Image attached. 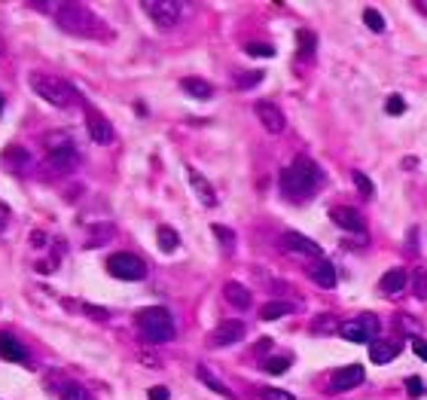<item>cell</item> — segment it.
Masks as SVG:
<instances>
[{
  "label": "cell",
  "instance_id": "38",
  "mask_svg": "<svg viewBox=\"0 0 427 400\" xmlns=\"http://www.w3.org/2000/svg\"><path fill=\"white\" fill-rule=\"evenodd\" d=\"M406 388H409V394H412V397L424 394V385H421V379H418V376H409V379H406Z\"/></svg>",
  "mask_w": 427,
  "mask_h": 400
},
{
  "label": "cell",
  "instance_id": "3",
  "mask_svg": "<svg viewBox=\"0 0 427 400\" xmlns=\"http://www.w3.org/2000/svg\"><path fill=\"white\" fill-rule=\"evenodd\" d=\"M28 86L34 89V95H40L43 101L52 107H61V110L76 104V89L64 80V77L46 74V70H31V74H28Z\"/></svg>",
  "mask_w": 427,
  "mask_h": 400
},
{
  "label": "cell",
  "instance_id": "29",
  "mask_svg": "<svg viewBox=\"0 0 427 400\" xmlns=\"http://www.w3.org/2000/svg\"><path fill=\"white\" fill-rule=\"evenodd\" d=\"M363 25H366L369 31L382 34L384 31V16H382L379 10H373V6H369V10H363Z\"/></svg>",
  "mask_w": 427,
  "mask_h": 400
},
{
  "label": "cell",
  "instance_id": "13",
  "mask_svg": "<svg viewBox=\"0 0 427 400\" xmlns=\"http://www.w3.org/2000/svg\"><path fill=\"white\" fill-rule=\"evenodd\" d=\"M281 245L287 248V251H293V254L315 257V260H320V257H324V251H320L317 241L305 239V235H299V232H284V235H281Z\"/></svg>",
  "mask_w": 427,
  "mask_h": 400
},
{
  "label": "cell",
  "instance_id": "7",
  "mask_svg": "<svg viewBox=\"0 0 427 400\" xmlns=\"http://www.w3.org/2000/svg\"><path fill=\"white\" fill-rule=\"evenodd\" d=\"M144 10L159 28H174L183 16V6L177 0H144Z\"/></svg>",
  "mask_w": 427,
  "mask_h": 400
},
{
  "label": "cell",
  "instance_id": "37",
  "mask_svg": "<svg viewBox=\"0 0 427 400\" xmlns=\"http://www.w3.org/2000/svg\"><path fill=\"white\" fill-rule=\"evenodd\" d=\"M403 110H406L403 98H400V95H390V98H388V113H390V117H400Z\"/></svg>",
  "mask_w": 427,
  "mask_h": 400
},
{
  "label": "cell",
  "instance_id": "42",
  "mask_svg": "<svg viewBox=\"0 0 427 400\" xmlns=\"http://www.w3.org/2000/svg\"><path fill=\"white\" fill-rule=\"evenodd\" d=\"M299 46H302V49H315V34H311V31H299Z\"/></svg>",
  "mask_w": 427,
  "mask_h": 400
},
{
  "label": "cell",
  "instance_id": "34",
  "mask_svg": "<svg viewBox=\"0 0 427 400\" xmlns=\"http://www.w3.org/2000/svg\"><path fill=\"white\" fill-rule=\"evenodd\" d=\"M260 397H262V400H296L293 394H290V391H284V388H262Z\"/></svg>",
  "mask_w": 427,
  "mask_h": 400
},
{
  "label": "cell",
  "instance_id": "27",
  "mask_svg": "<svg viewBox=\"0 0 427 400\" xmlns=\"http://www.w3.org/2000/svg\"><path fill=\"white\" fill-rule=\"evenodd\" d=\"M59 397H61V400H92L89 388H85V385H80V382H64L61 388H59Z\"/></svg>",
  "mask_w": 427,
  "mask_h": 400
},
{
  "label": "cell",
  "instance_id": "22",
  "mask_svg": "<svg viewBox=\"0 0 427 400\" xmlns=\"http://www.w3.org/2000/svg\"><path fill=\"white\" fill-rule=\"evenodd\" d=\"M397 354H400V346H397V342L375 339L373 346H369V358H373V363H390Z\"/></svg>",
  "mask_w": 427,
  "mask_h": 400
},
{
  "label": "cell",
  "instance_id": "6",
  "mask_svg": "<svg viewBox=\"0 0 427 400\" xmlns=\"http://www.w3.org/2000/svg\"><path fill=\"white\" fill-rule=\"evenodd\" d=\"M107 272L113 278H119V281H140V278L147 275V266L140 257L134 254H113L110 260H107Z\"/></svg>",
  "mask_w": 427,
  "mask_h": 400
},
{
  "label": "cell",
  "instance_id": "28",
  "mask_svg": "<svg viewBox=\"0 0 427 400\" xmlns=\"http://www.w3.org/2000/svg\"><path fill=\"white\" fill-rule=\"evenodd\" d=\"M211 232L217 235V241H220V248H223V251H232V248H235V232L229 230V226L214 223V226H211Z\"/></svg>",
  "mask_w": 427,
  "mask_h": 400
},
{
  "label": "cell",
  "instance_id": "4",
  "mask_svg": "<svg viewBox=\"0 0 427 400\" xmlns=\"http://www.w3.org/2000/svg\"><path fill=\"white\" fill-rule=\"evenodd\" d=\"M134 324H138L140 337H144L147 342H153V346L174 339V318H171V312L162 309V306L140 309L138 315H134Z\"/></svg>",
  "mask_w": 427,
  "mask_h": 400
},
{
  "label": "cell",
  "instance_id": "18",
  "mask_svg": "<svg viewBox=\"0 0 427 400\" xmlns=\"http://www.w3.org/2000/svg\"><path fill=\"white\" fill-rule=\"evenodd\" d=\"M223 297L229 299L235 309H251V303H253L251 288H247V284H241V281H226L223 284Z\"/></svg>",
  "mask_w": 427,
  "mask_h": 400
},
{
  "label": "cell",
  "instance_id": "17",
  "mask_svg": "<svg viewBox=\"0 0 427 400\" xmlns=\"http://www.w3.org/2000/svg\"><path fill=\"white\" fill-rule=\"evenodd\" d=\"M187 174H189L192 192L198 196V202H202L205 208H214V205H217V192H214V187L208 183V177H202L196 168H187Z\"/></svg>",
  "mask_w": 427,
  "mask_h": 400
},
{
  "label": "cell",
  "instance_id": "8",
  "mask_svg": "<svg viewBox=\"0 0 427 400\" xmlns=\"http://www.w3.org/2000/svg\"><path fill=\"white\" fill-rule=\"evenodd\" d=\"M85 128H89V138L95 141V144L107 147L116 141V132H113L110 119H107L101 110H95V107H85Z\"/></svg>",
  "mask_w": 427,
  "mask_h": 400
},
{
  "label": "cell",
  "instance_id": "2",
  "mask_svg": "<svg viewBox=\"0 0 427 400\" xmlns=\"http://www.w3.org/2000/svg\"><path fill=\"white\" fill-rule=\"evenodd\" d=\"M55 21L74 37H101L104 28L85 3H55Z\"/></svg>",
  "mask_w": 427,
  "mask_h": 400
},
{
  "label": "cell",
  "instance_id": "30",
  "mask_svg": "<svg viewBox=\"0 0 427 400\" xmlns=\"http://www.w3.org/2000/svg\"><path fill=\"white\" fill-rule=\"evenodd\" d=\"M412 294H415L418 299H427V272L421 266L412 272Z\"/></svg>",
  "mask_w": 427,
  "mask_h": 400
},
{
  "label": "cell",
  "instance_id": "23",
  "mask_svg": "<svg viewBox=\"0 0 427 400\" xmlns=\"http://www.w3.org/2000/svg\"><path fill=\"white\" fill-rule=\"evenodd\" d=\"M156 241H159V251H165V254H174L177 248H180V235L168 223H162L159 230H156Z\"/></svg>",
  "mask_w": 427,
  "mask_h": 400
},
{
  "label": "cell",
  "instance_id": "25",
  "mask_svg": "<svg viewBox=\"0 0 427 400\" xmlns=\"http://www.w3.org/2000/svg\"><path fill=\"white\" fill-rule=\"evenodd\" d=\"M3 162H6L10 168L19 171V168H25L28 162H31V153H28L25 147H19V144H10V147L3 150Z\"/></svg>",
  "mask_w": 427,
  "mask_h": 400
},
{
  "label": "cell",
  "instance_id": "41",
  "mask_svg": "<svg viewBox=\"0 0 427 400\" xmlns=\"http://www.w3.org/2000/svg\"><path fill=\"white\" fill-rule=\"evenodd\" d=\"M147 397H149V400H171L168 388H162V385H156V388H149V391H147Z\"/></svg>",
  "mask_w": 427,
  "mask_h": 400
},
{
  "label": "cell",
  "instance_id": "1",
  "mask_svg": "<svg viewBox=\"0 0 427 400\" xmlns=\"http://www.w3.org/2000/svg\"><path fill=\"white\" fill-rule=\"evenodd\" d=\"M317 183H320V168L311 159H305V156H299L293 166H287L281 171V192L287 199H293V202L311 199Z\"/></svg>",
  "mask_w": 427,
  "mask_h": 400
},
{
  "label": "cell",
  "instance_id": "39",
  "mask_svg": "<svg viewBox=\"0 0 427 400\" xmlns=\"http://www.w3.org/2000/svg\"><path fill=\"white\" fill-rule=\"evenodd\" d=\"M412 352H415L418 358H421V361L427 363V339H421V337H415V339H412Z\"/></svg>",
  "mask_w": 427,
  "mask_h": 400
},
{
  "label": "cell",
  "instance_id": "32",
  "mask_svg": "<svg viewBox=\"0 0 427 400\" xmlns=\"http://www.w3.org/2000/svg\"><path fill=\"white\" fill-rule=\"evenodd\" d=\"M92 235H95V239H89L85 245H89V248H98L101 241L113 239V226H110V223H104V226H92Z\"/></svg>",
  "mask_w": 427,
  "mask_h": 400
},
{
  "label": "cell",
  "instance_id": "44",
  "mask_svg": "<svg viewBox=\"0 0 427 400\" xmlns=\"http://www.w3.org/2000/svg\"><path fill=\"white\" fill-rule=\"evenodd\" d=\"M0 113H3V95H0Z\"/></svg>",
  "mask_w": 427,
  "mask_h": 400
},
{
  "label": "cell",
  "instance_id": "40",
  "mask_svg": "<svg viewBox=\"0 0 427 400\" xmlns=\"http://www.w3.org/2000/svg\"><path fill=\"white\" fill-rule=\"evenodd\" d=\"M247 55H275L272 46H260V43H251V46H244Z\"/></svg>",
  "mask_w": 427,
  "mask_h": 400
},
{
  "label": "cell",
  "instance_id": "43",
  "mask_svg": "<svg viewBox=\"0 0 427 400\" xmlns=\"http://www.w3.org/2000/svg\"><path fill=\"white\" fill-rule=\"evenodd\" d=\"M31 241H34L37 248H43V245H46V235H43V232H34V235H31Z\"/></svg>",
  "mask_w": 427,
  "mask_h": 400
},
{
  "label": "cell",
  "instance_id": "36",
  "mask_svg": "<svg viewBox=\"0 0 427 400\" xmlns=\"http://www.w3.org/2000/svg\"><path fill=\"white\" fill-rule=\"evenodd\" d=\"M80 312L92 315L95 321H107V318H110V312H107V309H98V306H92V303H80Z\"/></svg>",
  "mask_w": 427,
  "mask_h": 400
},
{
  "label": "cell",
  "instance_id": "16",
  "mask_svg": "<svg viewBox=\"0 0 427 400\" xmlns=\"http://www.w3.org/2000/svg\"><path fill=\"white\" fill-rule=\"evenodd\" d=\"M330 220L336 226H342V230H348V232H363V217H360V211H354V208H348V205H336V208L330 211Z\"/></svg>",
  "mask_w": 427,
  "mask_h": 400
},
{
  "label": "cell",
  "instance_id": "12",
  "mask_svg": "<svg viewBox=\"0 0 427 400\" xmlns=\"http://www.w3.org/2000/svg\"><path fill=\"white\" fill-rule=\"evenodd\" d=\"M363 367L360 363H348V367H339L336 373H333V379H330V388L333 391H351V388H357V385L363 382Z\"/></svg>",
  "mask_w": 427,
  "mask_h": 400
},
{
  "label": "cell",
  "instance_id": "15",
  "mask_svg": "<svg viewBox=\"0 0 427 400\" xmlns=\"http://www.w3.org/2000/svg\"><path fill=\"white\" fill-rule=\"evenodd\" d=\"M412 281V275L406 272V269H388V272L382 275V281H379V290L384 297H397V294H403V288Z\"/></svg>",
  "mask_w": 427,
  "mask_h": 400
},
{
  "label": "cell",
  "instance_id": "24",
  "mask_svg": "<svg viewBox=\"0 0 427 400\" xmlns=\"http://www.w3.org/2000/svg\"><path fill=\"white\" fill-rule=\"evenodd\" d=\"M296 306L293 303H284V299H272V303H266L260 309V318L262 321H275V318H284V315H293Z\"/></svg>",
  "mask_w": 427,
  "mask_h": 400
},
{
  "label": "cell",
  "instance_id": "5",
  "mask_svg": "<svg viewBox=\"0 0 427 400\" xmlns=\"http://www.w3.org/2000/svg\"><path fill=\"white\" fill-rule=\"evenodd\" d=\"M342 339L354 342V346H373L375 339H379V318L375 315H357L354 321H345L342 324Z\"/></svg>",
  "mask_w": 427,
  "mask_h": 400
},
{
  "label": "cell",
  "instance_id": "14",
  "mask_svg": "<svg viewBox=\"0 0 427 400\" xmlns=\"http://www.w3.org/2000/svg\"><path fill=\"white\" fill-rule=\"evenodd\" d=\"M305 272H309V278L317 284V288H326V290H333L336 288V269H333V263L330 260H311L309 266H305Z\"/></svg>",
  "mask_w": 427,
  "mask_h": 400
},
{
  "label": "cell",
  "instance_id": "26",
  "mask_svg": "<svg viewBox=\"0 0 427 400\" xmlns=\"http://www.w3.org/2000/svg\"><path fill=\"white\" fill-rule=\"evenodd\" d=\"M336 330H342V324L333 315H317L311 321V333H315V337H330V333H336Z\"/></svg>",
  "mask_w": 427,
  "mask_h": 400
},
{
  "label": "cell",
  "instance_id": "33",
  "mask_svg": "<svg viewBox=\"0 0 427 400\" xmlns=\"http://www.w3.org/2000/svg\"><path fill=\"white\" fill-rule=\"evenodd\" d=\"M260 80H262V70H247V74L235 77V86H238V89H251V86H256Z\"/></svg>",
  "mask_w": 427,
  "mask_h": 400
},
{
  "label": "cell",
  "instance_id": "11",
  "mask_svg": "<svg viewBox=\"0 0 427 400\" xmlns=\"http://www.w3.org/2000/svg\"><path fill=\"white\" fill-rule=\"evenodd\" d=\"M244 333H247V327L241 324V321H223V324L214 327V333H211V339H208V342H211L214 348L235 346V342L244 339Z\"/></svg>",
  "mask_w": 427,
  "mask_h": 400
},
{
  "label": "cell",
  "instance_id": "45",
  "mask_svg": "<svg viewBox=\"0 0 427 400\" xmlns=\"http://www.w3.org/2000/svg\"><path fill=\"white\" fill-rule=\"evenodd\" d=\"M0 232H3V223H0Z\"/></svg>",
  "mask_w": 427,
  "mask_h": 400
},
{
  "label": "cell",
  "instance_id": "9",
  "mask_svg": "<svg viewBox=\"0 0 427 400\" xmlns=\"http://www.w3.org/2000/svg\"><path fill=\"white\" fill-rule=\"evenodd\" d=\"M76 162H80V156H76L74 144H64V147H52L46 156V168L55 171V174H70V171L76 168Z\"/></svg>",
  "mask_w": 427,
  "mask_h": 400
},
{
  "label": "cell",
  "instance_id": "10",
  "mask_svg": "<svg viewBox=\"0 0 427 400\" xmlns=\"http://www.w3.org/2000/svg\"><path fill=\"white\" fill-rule=\"evenodd\" d=\"M253 113H256V119L266 126L269 134H281L284 126H287V119H284L281 107L272 104V101H256V104H253Z\"/></svg>",
  "mask_w": 427,
  "mask_h": 400
},
{
  "label": "cell",
  "instance_id": "19",
  "mask_svg": "<svg viewBox=\"0 0 427 400\" xmlns=\"http://www.w3.org/2000/svg\"><path fill=\"white\" fill-rule=\"evenodd\" d=\"M0 358L3 361H12V363H28V352L19 339H12L10 333L0 330Z\"/></svg>",
  "mask_w": 427,
  "mask_h": 400
},
{
  "label": "cell",
  "instance_id": "31",
  "mask_svg": "<svg viewBox=\"0 0 427 400\" xmlns=\"http://www.w3.org/2000/svg\"><path fill=\"white\" fill-rule=\"evenodd\" d=\"M290 363H293V358L290 354H275L272 361H266V370L272 376H278V373H284V370H290Z\"/></svg>",
  "mask_w": 427,
  "mask_h": 400
},
{
  "label": "cell",
  "instance_id": "35",
  "mask_svg": "<svg viewBox=\"0 0 427 400\" xmlns=\"http://www.w3.org/2000/svg\"><path fill=\"white\" fill-rule=\"evenodd\" d=\"M351 177H354V183H357V190L363 192V196H366V199H369V196H373V181H369V177H366V174H363V171H354V174H351Z\"/></svg>",
  "mask_w": 427,
  "mask_h": 400
},
{
  "label": "cell",
  "instance_id": "21",
  "mask_svg": "<svg viewBox=\"0 0 427 400\" xmlns=\"http://www.w3.org/2000/svg\"><path fill=\"white\" fill-rule=\"evenodd\" d=\"M196 376H198V379H202V385H208V388L214 391V394H220V397H226V400H235V394H232V388H229V385H223V382H220L217 376H214L211 370L205 367V363H198V367H196Z\"/></svg>",
  "mask_w": 427,
  "mask_h": 400
},
{
  "label": "cell",
  "instance_id": "20",
  "mask_svg": "<svg viewBox=\"0 0 427 400\" xmlns=\"http://www.w3.org/2000/svg\"><path fill=\"white\" fill-rule=\"evenodd\" d=\"M180 89L187 92L189 98H198V101H208V98H214V86L208 80H202V77H183Z\"/></svg>",
  "mask_w": 427,
  "mask_h": 400
}]
</instances>
